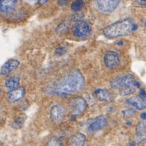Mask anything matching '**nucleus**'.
Instances as JSON below:
<instances>
[{"mask_svg":"<svg viewBox=\"0 0 146 146\" xmlns=\"http://www.w3.org/2000/svg\"><path fill=\"white\" fill-rule=\"evenodd\" d=\"M69 0H58V4L60 6H65L68 3Z\"/></svg>","mask_w":146,"mask_h":146,"instance_id":"obj_24","label":"nucleus"},{"mask_svg":"<svg viewBox=\"0 0 146 146\" xmlns=\"http://www.w3.org/2000/svg\"><path fill=\"white\" fill-rule=\"evenodd\" d=\"M127 103L137 110L146 109V94L142 91L139 95L127 99Z\"/></svg>","mask_w":146,"mask_h":146,"instance_id":"obj_8","label":"nucleus"},{"mask_svg":"<svg viewBox=\"0 0 146 146\" xmlns=\"http://www.w3.org/2000/svg\"><path fill=\"white\" fill-rule=\"evenodd\" d=\"M67 52V49L64 46H59L55 50V54L57 56H63Z\"/></svg>","mask_w":146,"mask_h":146,"instance_id":"obj_22","label":"nucleus"},{"mask_svg":"<svg viewBox=\"0 0 146 146\" xmlns=\"http://www.w3.org/2000/svg\"><path fill=\"white\" fill-rule=\"evenodd\" d=\"M66 114L65 108L60 104L54 105L50 110V118L55 123H61L64 119Z\"/></svg>","mask_w":146,"mask_h":146,"instance_id":"obj_7","label":"nucleus"},{"mask_svg":"<svg viewBox=\"0 0 146 146\" xmlns=\"http://www.w3.org/2000/svg\"><path fill=\"white\" fill-rule=\"evenodd\" d=\"M48 0H38V2H39V5H42L46 4V2H48Z\"/></svg>","mask_w":146,"mask_h":146,"instance_id":"obj_26","label":"nucleus"},{"mask_svg":"<svg viewBox=\"0 0 146 146\" xmlns=\"http://www.w3.org/2000/svg\"><path fill=\"white\" fill-rule=\"evenodd\" d=\"M135 24L132 18L127 17L106 27L103 30L105 37L113 39L118 37L128 35L135 30Z\"/></svg>","mask_w":146,"mask_h":146,"instance_id":"obj_2","label":"nucleus"},{"mask_svg":"<svg viewBox=\"0 0 146 146\" xmlns=\"http://www.w3.org/2000/svg\"><path fill=\"white\" fill-rule=\"evenodd\" d=\"M120 0H96L98 9L105 13H111L119 5Z\"/></svg>","mask_w":146,"mask_h":146,"instance_id":"obj_6","label":"nucleus"},{"mask_svg":"<svg viewBox=\"0 0 146 146\" xmlns=\"http://www.w3.org/2000/svg\"><path fill=\"white\" fill-rule=\"evenodd\" d=\"M84 5H85V2L83 0H76L71 5V9L73 11L78 12L83 9Z\"/></svg>","mask_w":146,"mask_h":146,"instance_id":"obj_19","label":"nucleus"},{"mask_svg":"<svg viewBox=\"0 0 146 146\" xmlns=\"http://www.w3.org/2000/svg\"><path fill=\"white\" fill-rule=\"evenodd\" d=\"M24 121H25V117L23 116H18L15 120H14L12 124H11V126L15 129H21L24 126Z\"/></svg>","mask_w":146,"mask_h":146,"instance_id":"obj_18","label":"nucleus"},{"mask_svg":"<svg viewBox=\"0 0 146 146\" xmlns=\"http://www.w3.org/2000/svg\"><path fill=\"white\" fill-rule=\"evenodd\" d=\"M1 93H2V89L0 88V95H1Z\"/></svg>","mask_w":146,"mask_h":146,"instance_id":"obj_28","label":"nucleus"},{"mask_svg":"<svg viewBox=\"0 0 146 146\" xmlns=\"http://www.w3.org/2000/svg\"><path fill=\"white\" fill-rule=\"evenodd\" d=\"M108 125V120L104 116H100L96 118L95 120L88 126V130L90 133H95L98 132L101 129H104Z\"/></svg>","mask_w":146,"mask_h":146,"instance_id":"obj_10","label":"nucleus"},{"mask_svg":"<svg viewBox=\"0 0 146 146\" xmlns=\"http://www.w3.org/2000/svg\"><path fill=\"white\" fill-rule=\"evenodd\" d=\"M18 0H0V11L7 14L13 11Z\"/></svg>","mask_w":146,"mask_h":146,"instance_id":"obj_14","label":"nucleus"},{"mask_svg":"<svg viewBox=\"0 0 146 146\" xmlns=\"http://www.w3.org/2000/svg\"><path fill=\"white\" fill-rule=\"evenodd\" d=\"M20 79L17 76H10L8 77L5 81V85L7 88L10 90L15 89L19 87Z\"/></svg>","mask_w":146,"mask_h":146,"instance_id":"obj_17","label":"nucleus"},{"mask_svg":"<svg viewBox=\"0 0 146 146\" xmlns=\"http://www.w3.org/2000/svg\"><path fill=\"white\" fill-rule=\"evenodd\" d=\"M86 137L84 134L81 133H76L70 139L68 146H84Z\"/></svg>","mask_w":146,"mask_h":146,"instance_id":"obj_16","label":"nucleus"},{"mask_svg":"<svg viewBox=\"0 0 146 146\" xmlns=\"http://www.w3.org/2000/svg\"><path fill=\"white\" fill-rule=\"evenodd\" d=\"M61 141L58 139H52L51 140H49L47 143L46 144L45 146H61Z\"/></svg>","mask_w":146,"mask_h":146,"instance_id":"obj_21","label":"nucleus"},{"mask_svg":"<svg viewBox=\"0 0 146 146\" xmlns=\"http://www.w3.org/2000/svg\"><path fill=\"white\" fill-rule=\"evenodd\" d=\"M111 86L114 89H117L121 96H128L135 92L140 84L133 75L128 74L113 79L111 81Z\"/></svg>","mask_w":146,"mask_h":146,"instance_id":"obj_3","label":"nucleus"},{"mask_svg":"<svg viewBox=\"0 0 146 146\" xmlns=\"http://www.w3.org/2000/svg\"><path fill=\"white\" fill-rule=\"evenodd\" d=\"M95 96L97 99L102 101H107L111 102L114 100V96L112 93L105 89H97L94 93Z\"/></svg>","mask_w":146,"mask_h":146,"instance_id":"obj_15","label":"nucleus"},{"mask_svg":"<svg viewBox=\"0 0 146 146\" xmlns=\"http://www.w3.org/2000/svg\"><path fill=\"white\" fill-rule=\"evenodd\" d=\"M68 30V24L67 22H64L57 27L56 31L59 34H63Z\"/></svg>","mask_w":146,"mask_h":146,"instance_id":"obj_20","label":"nucleus"},{"mask_svg":"<svg viewBox=\"0 0 146 146\" xmlns=\"http://www.w3.org/2000/svg\"><path fill=\"white\" fill-rule=\"evenodd\" d=\"M86 109V101L82 97H76L70 102V114L73 116H80Z\"/></svg>","mask_w":146,"mask_h":146,"instance_id":"obj_4","label":"nucleus"},{"mask_svg":"<svg viewBox=\"0 0 146 146\" xmlns=\"http://www.w3.org/2000/svg\"><path fill=\"white\" fill-rule=\"evenodd\" d=\"M137 139L135 140L136 144H139L141 142H144L146 141V120H144L142 122H139L136 126L135 129Z\"/></svg>","mask_w":146,"mask_h":146,"instance_id":"obj_12","label":"nucleus"},{"mask_svg":"<svg viewBox=\"0 0 146 146\" xmlns=\"http://www.w3.org/2000/svg\"><path fill=\"white\" fill-rule=\"evenodd\" d=\"M25 88L23 87H18L15 89L11 90L10 92H8L7 94V99L9 102L14 103L21 100L25 94Z\"/></svg>","mask_w":146,"mask_h":146,"instance_id":"obj_11","label":"nucleus"},{"mask_svg":"<svg viewBox=\"0 0 146 146\" xmlns=\"http://www.w3.org/2000/svg\"><path fill=\"white\" fill-rule=\"evenodd\" d=\"M123 114H124L125 116H132V115L135 114V111H133L132 109H129L123 111Z\"/></svg>","mask_w":146,"mask_h":146,"instance_id":"obj_23","label":"nucleus"},{"mask_svg":"<svg viewBox=\"0 0 146 146\" xmlns=\"http://www.w3.org/2000/svg\"><path fill=\"white\" fill-rule=\"evenodd\" d=\"M104 62L105 65L110 69H114L120 65V59L119 55L113 51H108L105 55Z\"/></svg>","mask_w":146,"mask_h":146,"instance_id":"obj_9","label":"nucleus"},{"mask_svg":"<svg viewBox=\"0 0 146 146\" xmlns=\"http://www.w3.org/2000/svg\"><path fill=\"white\" fill-rule=\"evenodd\" d=\"M0 146H4V145L2 144V143H1V142H0Z\"/></svg>","mask_w":146,"mask_h":146,"instance_id":"obj_27","label":"nucleus"},{"mask_svg":"<svg viewBox=\"0 0 146 146\" xmlns=\"http://www.w3.org/2000/svg\"><path fill=\"white\" fill-rule=\"evenodd\" d=\"M136 2L142 6H146V0H136Z\"/></svg>","mask_w":146,"mask_h":146,"instance_id":"obj_25","label":"nucleus"},{"mask_svg":"<svg viewBox=\"0 0 146 146\" xmlns=\"http://www.w3.org/2000/svg\"><path fill=\"white\" fill-rule=\"evenodd\" d=\"M91 33V27L88 22L85 21H77L73 28V34L78 38H85L90 36Z\"/></svg>","mask_w":146,"mask_h":146,"instance_id":"obj_5","label":"nucleus"},{"mask_svg":"<svg viewBox=\"0 0 146 146\" xmlns=\"http://www.w3.org/2000/svg\"><path fill=\"white\" fill-rule=\"evenodd\" d=\"M19 65L20 62L18 59H9L2 65L0 69V73L3 75H7L9 73H11L12 71L16 69L19 66Z\"/></svg>","mask_w":146,"mask_h":146,"instance_id":"obj_13","label":"nucleus"},{"mask_svg":"<svg viewBox=\"0 0 146 146\" xmlns=\"http://www.w3.org/2000/svg\"><path fill=\"white\" fill-rule=\"evenodd\" d=\"M85 81L83 75L79 70H71L58 83L54 92L58 94H70L83 89Z\"/></svg>","mask_w":146,"mask_h":146,"instance_id":"obj_1","label":"nucleus"}]
</instances>
